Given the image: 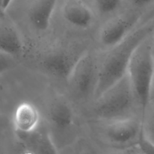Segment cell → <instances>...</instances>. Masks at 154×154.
<instances>
[{
    "label": "cell",
    "instance_id": "21",
    "mask_svg": "<svg viewBox=\"0 0 154 154\" xmlns=\"http://www.w3.org/2000/svg\"><path fill=\"white\" fill-rule=\"evenodd\" d=\"M150 37H151V39H152V44H153V49H154V28L150 34Z\"/></svg>",
    "mask_w": 154,
    "mask_h": 154
},
{
    "label": "cell",
    "instance_id": "6",
    "mask_svg": "<svg viewBox=\"0 0 154 154\" xmlns=\"http://www.w3.org/2000/svg\"><path fill=\"white\" fill-rule=\"evenodd\" d=\"M100 62L86 51L79 59L69 77V81L75 94L82 99L94 98L99 78Z\"/></svg>",
    "mask_w": 154,
    "mask_h": 154
},
{
    "label": "cell",
    "instance_id": "10",
    "mask_svg": "<svg viewBox=\"0 0 154 154\" xmlns=\"http://www.w3.org/2000/svg\"><path fill=\"white\" fill-rule=\"evenodd\" d=\"M63 16L67 22L82 29L90 27L93 21L92 11L81 0H68L63 8Z\"/></svg>",
    "mask_w": 154,
    "mask_h": 154
},
{
    "label": "cell",
    "instance_id": "14",
    "mask_svg": "<svg viewBox=\"0 0 154 154\" xmlns=\"http://www.w3.org/2000/svg\"><path fill=\"white\" fill-rule=\"evenodd\" d=\"M143 135L154 151V104L150 103L142 115Z\"/></svg>",
    "mask_w": 154,
    "mask_h": 154
},
{
    "label": "cell",
    "instance_id": "7",
    "mask_svg": "<svg viewBox=\"0 0 154 154\" xmlns=\"http://www.w3.org/2000/svg\"><path fill=\"white\" fill-rule=\"evenodd\" d=\"M87 51H78L60 49L49 53L43 61V66L46 70L54 76L69 80L73 68Z\"/></svg>",
    "mask_w": 154,
    "mask_h": 154
},
{
    "label": "cell",
    "instance_id": "8",
    "mask_svg": "<svg viewBox=\"0 0 154 154\" xmlns=\"http://www.w3.org/2000/svg\"><path fill=\"white\" fill-rule=\"evenodd\" d=\"M21 143L24 144L25 149L31 153H57V148L52 139L51 135L43 125L31 132L17 134Z\"/></svg>",
    "mask_w": 154,
    "mask_h": 154
},
{
    "label": "cell",
    "instance_id": "12",
    "mask_svg": "<svg viewBox=\"0 0 154 154\" xmlns=\"http://www.w3.org/2000/svg\"><path fill=\"white\" fill-rule=\"evenodd\" d=\"M48 119L52 128L65 132L74 125V114L69 105L63 100H55L50 106Z\"/></svg>",
    "mask_w": 154,
    "mask_h": 154
},
{
    "label": "cell",
    "instance_id": "13",
    "mask_svg": "<svg viewBox=\"0 0 154 154\" xmlns=\"http://www.w3.org/2000/svg\"><path fill=\"white\" fill-rule=\"evenodd\" d=\"M22 42L15 28L10 25L0 23V53L11 57L19 55Z\"/></svg>",
    "mask_w": 154,
    "mask_h": 154
},
{
    "label": "cell",
    "instance_id": "11",
    "mask_svg": "<svg viewBox=\"0 0 154 154\" xmlns=\"http://www.w3.org/2000/svg\"><path fill=\"white\" fill-rule=\"evenodd\" d=\"M57 0H35L28 10L32 26L38 31H45L49 26Z\"/></svg>",
    "mask_w": 154,
    "mask_h": 154
},
{
    "label": "cell",
    "instance_id": "4",
    "mask_svg": "<svg viewBox=\"0 0 154 154\" xmlns=\"http://www.w3.org/2000/svg\"><path fill=\"white\" fill-rule=\"evenodd\" d=\"M99 120L101 125V139L105 145L113 150H132L142 147L147 143L143 135L141 116Z\"/></svg>",
    "mask_w": 154,
    "mask_h": 154
},
{
    "label": "cell",
    "instance_id": "17",
    "mask_svg": "<svg viewBox=\"0 0 154 154\" xmlns=\"http://www.w3.org/2000/svg\"><path fill=\"white\" fill-rule=\"evenodd\" d=\"M12 58L10 55L0 53V73L12 67L14 63Z\"/></svg>",
    "mask_w": 154,
    "mask_h": 154
},
{
    "label": "cell",
    "instance_id": "3",
    "mask_svg": "<svg viewBox=\"0 0 154 154\" xmlns=\"http://www.w3.org/2000/svg\"><path fill=\"white\" fill-rule=\"evenodd\" d=\"M150 34L136 48L126 70L143 113L150 103L154 79V49Z\"/></svg>",
    "mask_w": 154,
    "mask_h": 154
},
{
    "label": "cell",
    "instance_id": "18",
    "mask_svg": "<svg viewBox=\"0 0 154 154\" xmlns=\"http://www.w3.org/2000/svg\"><path fill=\"white\" fill-rule=\"evenodd\" d=\"M150 7L151 8L146 13V14L142 15L138 26L142 25L148 22L154 20V4L150 6Z\"/></svg>",
    "mask_w": 154,
    "mask_h": 154
},
{
    "label": "cell",
    "instance_id": "20",
    "mask_svg": "<svg viewBox=\"0 0 154 154\" xmlns=\"http://www.w3.org/2000/svg\"><path fill=\"white\" fill-rule=\"evenodd\" d=\"M12 0H2V7L4 10L5 11L6 9L8 8L10 4L11 3Z\"/></svg>",
    "mask_w": 154,
    "mask_h": 154
},
{
    "label": "cell",
    "instance_id": "9",
    "mask_svg": "<svg viewBox=\"0 0 154 154\" xmlns=\"http://www.w3.org/2000/svg\"><path fill=\"white\" fill-rule=\"evenodd\" d=\"M12 122L17 134H27L35 130L41 124V117L37 108L31 102L23 101L14 109Z\"/></svg>",
    "mask_w": 154,
    "mask_h": 154
},
{
    "label": "cell",
    "instance_id": "15",
    "mask_svg": "<svg viewBox=\"0 0 154 154\" xmlns=\"http://www.w3.org/2000/svg\"><path fill=\"white\" fill-rule=\"evenodd\" d=\"M122 0H94L96 7L102 15L113 13L119 7Z\"/></svg>",
    "mask_w": 154,
    "mask_h": 154
},
{
    "label": "cell",
    "instance_id": "19",
    "mask_svg": "<svg viewBox=\"0 0 154 154\" xmlns=\"http://www.w3.org/2000/svg\"><path fill=\"white\" fill-rule=\"evenodd\" d=\"M150 103L154 104V79L152 86L151 93H150Z\"/></svg>",
    "mask_w": 154,
    "mask_h": 154
},
{
    "label": "cell",
    "instance_id": "1",
    "mask_svg": "<svg viewBox=\"0 0 154 154\" xmlns=\"http://www.w3.org/2000/svg\"><path fill=\"white\" fill-rule=\"evenodd\" d=\"M153 28L154 20L138 26L120 43L105 51V55L100 61L94 99L126 74L134 51L152 33Z\"/></svg>",
    "mask_w": 154,
    "mask_h": 154
},
{
    "label": "cell",
    "instance_id": "2",
    "mask_svg": "<svg viewBox=\"0 0 154 154\" xmlns=\"http://www.w3.org/2000/svg\"><path fill=\"white\" fill-rule=\"evenodd\" d=\"M94 101L93 111L97 120L123 119L143 115L126 73Z\"/></svg>",
    "mask_w": 154,
    "mask_h": 154
},
{
    "label": "cell",
    "instance_id": "16",
    "mask_svg": "<svg viewBox=\"0 0 154 154\" xmlns=\"http://www.w3.org/2000/svg\"><path fill=\"white\" fill-rule=\"evenodd\" d=\"M132 10H139L154 4V0H125Z\"/></svg>",
    "mask_w": 154,
    "mask_h": 154
},
{
    "label": "cell",
    "instance_id": "5",
    "mask_svg": "<svg viewBox=\"0 0 154 154\" xmlns=\"http://www.w3.org/2000/svg\"><path fill=\"white\" fill-rule=\"evenodd\" d=\"M142 15L138 10L132 9L106 20L98 34L102 49L106 51L123 40L138 26Z\"/></svg>",
    "mask_w": 154,
    "mask_h": 154
}]
</instances>
